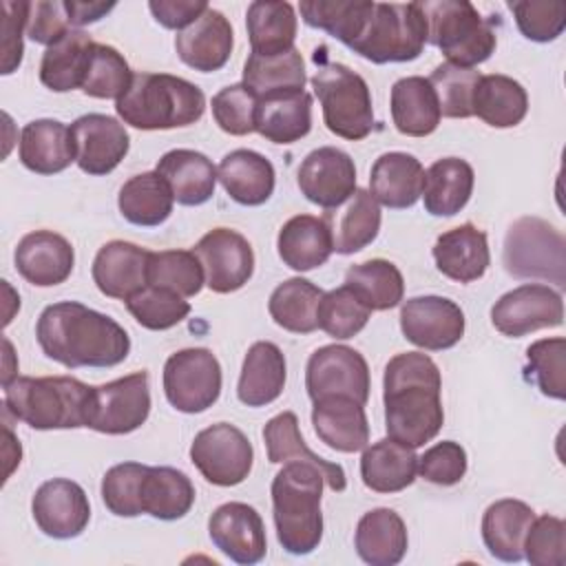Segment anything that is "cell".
<instances>
[{
	"label": "cell",
	"mask_w": 566,
	"mask_h": 566,
	"mask_svg": "<svg viewBox=\"0 0 566 566\" xmlns=\"http://www.w3.org/2000/svg\"><path fill=\"white\" fill-rule=\"evenodd\" d=\"M71 22L64 9V2H51V0H35L29 7L27 18V35L35 44L51 46L60 38H64L71 31Z\"/></svg>",
	"instance_id": "6125c7cd"
},
{
	"label": "cell",
	"mask_w": 566,
	"mask_h": 566,
	"mask_svg": "<svg viewBox=\"0 0 566 566\" xmlns=\"http://www.w3.org/2000/svg\"><path fill=\"white\" fill-rule=\"evenodd\" d=\"M172 190V197L181 206H201L214 195L217 168L199 150L175 148L161 155L155 168Z\"/></svg>",
	"instance_id": "1f68e13d"
},
{
	"label": "cell",
	"mask_w": 566,
	"mask_h": 566,
	"mask_svg": "<svg viewBox=\"0 0 566 566\" xmlns=\"http://www.w3.org/2000/svg\"><path fill=\"white\" fill-rule=\"evenodd\" d=\"M301 195L329 210L340 206L356 190L354 159L334 146H321L301 161L296 172Z\"/></svg>",
	"instance_id": "ac0fdd59"
},
{
	"label": "cell",
	"mask_w": 566,
	"mask_h": 566,
	"mask_svg": "<svg viewBox=\"0 0 566 566\" xmlns=\"http://www.w3.org/2000/svg\"><path fill=\"white\" fill-rule=\"evenodd\" d=\"M133 82V73L124 55L108 44L95 42L91 64L82 84L84 95L97 99H119Z\"/></svg>",
	"instance_id": "11a10c76"
},
{
	"label": "cell",
	"mask_w": 566,
	"mask_h": 566,
	"mask_svg": "<svg viewBox=\"0 0 566 566\" xmlns=\"http://www.w3.org/2000/svg\"><path fill=\"white\" fill-rule=\"evenodd\" d=\"M18 157L38 175H57L75 161L71 126L57 119H33L20 133Z\"/></svg>",
	"instance_id": "4316f807"
},
{
	"label": "cell",
	"mask_w": 566,
	"mask_h": 566,
	"mask_svg": "<svg viewBox=\"0 0 566 566\" xmlns=\"http://www.w3.org/2000/svg\"><path fill=\"white\" fill-rule=\"evenodd\" d=\"M473 168L460 157H442L424 172V210L433 217H453L471 199L473 192Z\"/></svg>",
	"instance_id": "f35d334b"
},
{
	"label": "cell",
	"mask_w": 566,
	"mask_h": 566,
	"mask_svg": "<svg viewBox=\"0 0 566 566\" xmlns=\"http://www.w3.org/2000/svg\"><path fill=\"white\" fill-rule=\"evenodd\" d=\"M212 544L237 564H259L268 551V537L261 515L243 502H226L208 520Z\"/></svg>",
	"instance_id": "d6986e66"
},
{
	"label": "cell",
	"mask_w": 566,
	"mask_h": 566,
	"mask_svg": "<svg viewBox=\"0 0 566 566\" xmlns=\"http://www.w3.org/2000/svg\"><path fill=\"white\" fill-rule=\"evenodd\" d=\"M195 504V486L190 478L172 467H148L142 478L139 506L142 513L172 522L181 520Z\"/></svg>",
	"instance_id": "ab89813d"
},
{
	"label": "cell",
	"mask_w": 566,
	"mask_h": 566,
	"mask_svg": "<svg viewBox=\"0 0 566 566\" xmlns=\"http://www.w3.org/2000/svg\"><path fill=\"white\" fill-rule=\"evenodd\" d=\"M431 252L436 268L447 279L458 283H471L482 279L491 263L486 232L469 221L442 232L436 239Z\"/></svg>",
	"instance_id": "d4e9b609"
},
{
	"label": "cell",
	"mask_w": 566,
	"mask_h": 566,
	"mask_svg": "<svg viewBox=\"0 0 566 566\" xmlns=\"http://www.w3.org/2000/svg\"><path fill=\"white\" fill-rule=\"evenodd\" d=\"M491 323L509 338H520L546 327H559L564 323L562 294L544 283H524L513 287L491 307Z\"/></svg>",
	"instance_id": "5bb4252c"
},
{
	"label": "cell",
	"mask_w": 566,
	"mask_h": 566,
	"mask_svg": "<svg viewBox=\"0 0 566 566\" xmlns=\"http://www.w3.org/2000/svg\"><path fill=\"white\" fill-rule=\"evenodd\" d=\"M148 285L166 287L184 298H190L197 296L206 285V274L192 250H161L150 252Z\"/></svg>",
	"instance_id": "681fc988"
},
{
	"label": "cell",
	"mask_w": 566,
	"mask_h": 566,
	"mask_svg": "<svg viewBox=\"0 0 566 566\" xmlns=\"http://www.w3.org/2000/svg\"><path fill=\"white\" fill-rule=\"evenodd\" d=\"M371 310L358 301V296L343 283L336 290H329L323 294L318 303V327L336 338V340H347L356 336L369 321Z\"/></svg>",
	"instance_id": "816d5d0a"
},
{
	"label": "cell",
	"mask_w": 566,
	"mask_h": 566,
	"mask_svg": "<svg viewBox=\"0 0 566 566\" xmlns=\"http://www.w3.org/2000/svg\"><path fill=\"white\" fill-rule=\"evenodd\" d=\"M345 285L371 312H385L396 307L405 294L402 274L387 259H369L352 265L345 272Z\"/></svg>",
	"instance_id": "7dc6e473"
},
{
	"label": "cell",
	"mask_w": 566,
	"mask_h": 566,
	"mask_svg": "<svg viewBox=\"0 0 566 566\" xmlns=\"http://www.w3.org/2000/svg\"><path fill=\"white\" fill-rule=\"evenodd\" d=\"M130 316L146 329L164 332L190 314V303L172 290L146 285L126 301Z\"/></svg>",
	"instance_id": "f5cc1de1"
},
{
	"label": "cell",
	"mask_w": 566,
	"mask_h": 566,
	"mask_svg": "<svg viewBox=\"0 0 566 566\" xmlns=\"http://www.w3.org/2000/svg\"><path fill=\"white\" fill-rule=\"evenodd\" d=\"M305 389L312 402L349 398L365 407L371 389L367 360L347 345H323L307 360Z\"/></svg>",
	"instance_id": "7c38bea8"
},
{
	"label": "cell",
	"mask_w": 566,
	"mask_h": 566,
	"mask_svg": "<svg viewBox=\"0 0 566 566\" xmlns=\"http://www.w3.org/2000/svg\"><path fill=\"white\" fill-rule=\"evenodd\" d=\"M305 82V62L296 49L270 57L250 53L243 64V84L254 93L259 102L268 97L303 93Z\"/></svg>",
	"instance_id": "b9f144b4"
},
{
	"label": "cell",
	"mask_w": 566,
	"mask_h": 566,
	"mask_svg": "<svg viewBox=\"0 0 566 566\" xmlns=\"http://www.w3.org/2000/svg\"><path fill=\"white\" fill-rule=\"evenodd\" d=\"M301 18L307 27L321 29L349 46L365 29L374 11V2L356 0H303L298 4Z\"/></svg>",
	"instance_id": "c3c4849f"
},
{
	"label": "cell",
	"mask_w": 566,
	"mask_h": 566,
	"mask_svg": "<svg viewBox=\"0 0 566 566\" xmlns=\"http://www.w3.org/2000/svg\"><path fill=\"white\" fill-rule=\"evenodd\" d=\"M124 124L139 130L184 128L203 117V91L170 73H135L128 91L115 102Z\"/></svg>",
	"instance_id": "3957f363"
},
{
	"label": "cell",
	"mask_w": 566,
	"mask_h": 566,
	"mask_svg": "<svg viewBox=\"0 0 566 566\" xmlns=\"http://www.w3.org/2000/svg\"><path fill=\"white\" fill-rule=\"evenodd\" d=\"M323 221L329 228L332 250L354 254L367 248L380 232V206L365 188H356L340 206L325 210Z\"/></svg>",
	"instance_id": "cb8c5ba5"
},
{
	"label": "cell",
	"mask_w": 566,
	"mask_h": 566,
	"mask_svg": "<svg viewBox=\"0 0 566 566\" xmlns=\"http://www.w3.org/2000/svg\"><path fill=\"white\" fill-rule=\"evenodd\" d=\"M276 250L281 261L296 272L321 268L334 252L327 223L323 217L314 214H296L287 219L279 230Z\"/></svg>",
	"instance_id": "e575fe53"
},
{
	"label": "cell",
	"mask_w": 566,
	"mask_h": 566,
	"mask_svg": "<svg viewBox=\"0 0 566 566\" xmlns=\"http://www.w3.org/2000/svg\"><path fill=\"white\" fill-rule=\"evenodd\" d=\"M323 294L325 292L312 281L292 276L274 287L268 301V312L283 329L292 334H312L318 329L316 312Z\"/></svg>",
	"instance_id": "bcb514c9"
},
{
	"label": "cell",
	"mask_w": 566,
	"mask_h": 566,
	"mask_svg": "<svg viewBox=\"0 0 566 566\" xmlns=\"http://www.w3.org/2000/svg\"><path fill=\"white\" fill-rule=\"evenodd\" d=\"M418 473L438 486H453L467 473V451L460 442L442 440L418 458Z\"/></svg>",
	"instance_id": "94428289"
},
{
	"label": "cell",
	"mask_w": 566,
	"mask_h": 566,
	"mask_svg": "<svg viewBox=\"0 0 566 566\" xmlns=\"http://www.w3.org/2000/svg\"><path fill=\"white\" fill-rule=\"evenodd\" d=\"M424 188V168L409 153H382L369 172V195L394 210L411 208Z\"/></svg>",
	"instance_id": "83f0119b"
},
{
	"label": "cell",
	"mask_w": 566,
	"mask_h": 566,
	"mask_svg": "<svg viewBox=\"0 0 566 566\" xmlns=\"http://www.w3.org/2000/svg\"><path fill=\"white\" fill-rule=\"evenodd\" d=\"M201 261L206 285L217 294L241 290L254 272V252L250 241L230 228H212L192 248Z\"/></svg>",
	"instance_id": "9a60e30c"
},
{
	"label": "cell",
	"mask_w": 566,
	"mask_h": 566,
	"mask_svg": "<svg viewBox=\"0 0 566 566\" xmlns=\"http://www.w3.org/2000/svg\"><path fill=\"white\" fill-rule=\"evenodd\" d=\"M210 106H212V117L223 133L237 135V137L254 133L259 99L243 82L223 86L212 97Z\"/></svg>",
	"instance_id": "6f0895ef"
},
{
	"label": "cell",
	"mask_w": 566,
	"mask_h": 566,
	"mask_svg": "<svg viewBox=\"0 0 566 566\" xmlns=\"http://www.w3.org/2000/svg\"><path fill=\"white\" fill-rule=\"evenodd\" d=\"M142 462H122L111 467L102 478V500L106 509L117 517H137L142 515L139 489L146 473Z\"/></svg>",
	"instance_id": "9f6ffc18"
},
{
	"label": "cell",
	"mask_w": 566,
	"mask_h": 566,
	"mask_svg": "<svg viewBox=\"0 0 566 566\" xmlns=\"http://www.w3.org/2000/svg\"><path fill=\"white\" fill-rule=\"evenodd\" d=\"M190 460L210 484L237 486L252 471L254 449L239 427L217 422L195 436Z\"/></svg>",
	"instance_id": "4fadbf2b"
},
{
	"label": "cell",
	"mask_w": 566,
	"mask_h": 566,
	"mask_svg": "<svg viewBox=\"0 0 566 566\" xmlns=\"http://www.w3.org/2000/svg\"><path fill=\"white\" fill-rule=\"evenodd\" d=\"M35 338L46 358L69 369L115 367L130 352V338L115 318L77 301L44 307Z\"/></svg>",
	"instance_id": "6da1fadb"
},
{
	"label": "cell",
	"mask_w": 566,
	"mask_h": 566,
	"mask_svg": "<svg viewBox=\"0 0 566 566\" xmlns=\"http://www.w3.org/2000/svg\"><path fill=\"white\" fill-rule=\"evenodd\" d=\"M312 128V95L292 93L261 99L254 130L272 144H294Z\"/></svg>",
	"instance_id": "f6af8a7d"
},
{
	"label": "cell",
	"mask_w": 566,
	"mask_h": 566,
	"mask_svg": "<svg viewBox=\"0 0 566 566\" xmlns=\"http://www.w3.org/2000/svg\"><path fill=\"white\" fill-rule=\"evenodd\" d=\"M64 9H66L71 27H84V24L97 22L106 13H111L115 9V2H77V0H69V2H64Z\"/></svg>",
	"instance_id": "03108f58"
},
{
	"label": "cell",
	"mask_w": 566,
	"mask_h": 566,
	"mask_svg": "<svg viewBox=\"0 0 566 566\" xmlns=\"http://www.w3.org/2000/svg\"><path fill=\"white\" fill-rule=\"evenodd\" d=\"M354 546L369 566H396L409 546L407 526L394 509H371L356 524Z\"/></svg>",
	"instance_id": "f546056e"
},
{
	"label": "cell",
	"mask_w": 566,
	"mask_h": 566,
	"mask_svg": "<svg viewBox=\"0 0 566 566\" xmlns=\"http://www.w3.org/2000/svg\"><path fill=\"white\" fill-rule=\"evenodd\" d=\"M528 111L526 88L502 73L482 75L473 93V115L493 128L517 126Z\"/></svg>",
	"instance_id": "ee69618b"
},
{
	"label": "cell",
	"mask_w": 566,
	"mask_h": 566,
	"mask_svg": "<svg viewBox=\"0 0 566 566\" xmlns=\"http://www.w3.org/2000/svg\"><path fill=\"white\" fill-rule=\"evenodd\" d=\"M29 7L31 2H2V75L13 73L22 62V33L27 31Z\"/></svg>",
	"instance_id": "be15d7a7"
},
{
	"label": "cell",
	"mask_w": 566,
	"mask_h": 566,
	"mask_svg": "<svg viewBox=\"0 0 566 566\" xmlns=\"http://www.w3.org/2000/svg\"><path fill=\"white\" fill-rule=\"evenodd\" d=\"M526 378L555 400L566 398V340L562 336L542 338L526 349Z\"/></svg>",
	"instance_id": "db71d44e"
},
{
	"label": "cell",
	"mask_w": 566,
	"mask_h": 566,
	"mask_svg": "<svg viewBox=\"0 0 566 566\" xmlns=\"http://www.w3.org/2000/svg\"><path fill=\"white\" fill-rule=\"evenodd\" d=\"M221 365L206 347H188L168 356L164 365L166 400L181 413H201L219 400Z\"/></svg>",
	"instance_id": "30bf717a"
},
{
	"label": "cell",
	"mask_w": 566,
	"mask_h": 566,
	"mask_svg": "<svg viewBox=\"0 0 566 566\" xmlns=\"http://www.w3.org/2000/svg\"><path fill=\"white\" fill-rule=\"evenodd\" d=\"M75 164L86 175H108L128 155L130 137L122 122L102 113H86L71 124Z\"/></svg>",
	"instance_id": "ffe728a7"
},
{
	"label": "cell",
	"mask_w": 566,
	"mask_h": 566,
	"mask_svg": "<svg viewBox=\"0 0 566 566\" xmlns=\"http://www.w3.org/2000/svg\"><path fill=\"white\" fill-rule=\"evenodd\" d=\"M148 259L150 250L115 239L97 250L91 274L104 296L128 301L148 285Z\"/></svg>",
	"instance_id": "603a6c76"
},
{
	"label": "cell",
	"mask_w": 566,
	"mask_h": 566,
	"mask_svg": "<svg viewBox=\"0 0 566 566\" xmlns=\"http://www.w3.org/2000/svg\"><path fill=\"white\" fill-rule=\"evenodd\" d=\"M285 378L287 365L279 345L259 340L243 358L237 396L245 407H265L283 394Z\"/></svg>",
	"instance_id": "d6a6232c"
},
{
	"label": "cell",
	"mask_w": 566,
	"mask_h": 566,
	"mask_svg": "<svg viewBox=\"0 0 566 566\" xmlns=\"http://www.w3.org/2000/svg\"><path fill=\"white\" fill-rule=\"evenodd\" d=\"M418 475V455L389 436L365 447L360 458L363 484L376 493H398L413 484Z\"/></svg>",
	"instance_id": "d590c367"
},
{
	"label": "cell",
	"mask_w": 566,
	"mask_h": 566,
	"mask_svg": "<svg viewBox=\"0 0 566 566\" xmlns=\"http://www.w3.org/2000/svg\"><path fill=\"white\" fill-rule=\"evenodd\" d=\"M95 42L88 33L80 29H71L55 44L46 46L40 60V82L55 91L69 93L73 88H82Z\"/></svg>",
	"instance_id": "74e56055"
},
{
	"label": "cell",
	"mask_w": 566,
	"mask_h": 566,
	"mask_svg": "<svg viewBox=\"0 0 566 566\" xmlns=\"http://www.w3.org/2000/svg\"><path fill=\"white\" fill-rule=\"evenodd\" d=\"M172 190L157 170L139 172L124 181L117 195L122 217L142 228L161 226L172 212Z\"/></svg>",
	"instance_id": "7bdbcfd3"
},
{
	"label": "cell",
	"mask_w": 566,
	"mask_h": 566,
	"mask_svg": "<svg viewBox=\"0 0 566 566\" xmlns=\"http://www.w3.org/2000/svg\"><path fill=\"white\" fill-rule=\"evenodd\" d=\"M314 433L329 449L356 453L369 442V422L363 405L349 398H323L312 407Z\"/></svg>",
	"instance_id": "4dcf8cb0"
},
{
	"label": "cell",
	"mask_w": 566,
	"mask_h": 566,
	"mask_svg": "<svg viewBox=\"0 0 566 566\" xmlns=\"http://www.w3.org/2000/svg\"><path fill=\"white\" fill-rule=\"evenodd\" d=\"M520 33L533 42H553L562 35L566 27V4L564 2H531L515 0L509 2Z\"/></svg>",
	"instance_id": "680465c9"
},
{
	"label": "cell",
	"mask_w": 566,
	"mask_h": 566,
	"mask_svg": "<svg viewBox=\"0 0 566 566\" xmlns=\"http://www.w3.org/2000/svg\"><path fill=\"white\" fill-rule=\"evenodd\" d=\"M533 520L535 511L522 500L504 497L493 502L484 511L480 526L486 551L500 562H520L524 557V537Z\"/></svg>",
	"instance_id": "836d02e7"
},
{
	"label": "cell",
	"mask_w": 566,
	"mask_h": 566,
	"mask_svg": "<svg viewBox=\"0 0 566 566\" xmlns=\"http://www.w3.org/2000/svg\"><path fill=\"white\" fill-rule=\"evenodd\" d=\"M232 46V24L221 11L212 7H208L190 27L181 29L175 38L179 60L199 73H214L223 69L230 60Z\"/></svg>",
	"instance_id": "7402d4cb"
},
{
	"label": "cell",
	"mask_w": 566,
	"mask_h": 566,
	"mask_svg": "<svg viewBox=\"0 0 566 566\" xmlns=\"http://www.w3.org/2000/svg\"><path fill=\"white\" fill-rule=\"evenodd\" d=\"M296 13L290 2L256 0L245 11V29L252 53L281 55L294 49L296 40Z\"/></svg>",
	"instance_id": "60d3db41"
},
{
	"label": "cell",
	"mask_w": 566,
	"mask_h": 566,
	"mask_svg": "<svg viewBox=\"0 0 566 566\" xmlns=\"http://www.w3.org/2000/svg\"><path fill=\"white\" fill-rule=\"evenodd\" d=\"M217 179L232 201L241 206H261L274 192L276 172L265 155L250 148H237L221 159Z\"/></svg>",
	"instance_id": "f1b7e54d"
},
{
	"label": "cell",
	"mask_w": 566,
	"mask_h": 566,
	"mask_svg": "<svg viewBox=\"0 0 566 566\" xmlns=\"http://www.w3.org/2000/svg\"><path fill=\"white\" fill-rule=\"evenodd\" d=\"M504 270L515 279H539L566 287V239L539 217H520L504 237Z\"/></svg>",
	"instance_id": "9c48e42d"
},
{
	"label": "cell",
	"mask_w": 566,
	"mask_h": 566,
	"mask_svg": "<svg viewBox=\"0 0 566 566\" xmlns=\"http://www.w3.org/2000/svg\"><path fill=\"white\" fill-rule=\"evenodd\" d=\"M323 122L336 137L360 142L374 128V106L367 82L340 62H325L312 75Z\"/></svg>",
	"instance_id": "ba28073f"
},
{
	"label": "cell",
	"mask_w": 566,
	"mask_h": 566,
	"mask_svg": "<svg viewBox=\"0 0 566 566\" xmlns=\"http://www.w3.org/2000/svg\"><path fill=\"white\" fill-rule=\"evenodd\" d=\"M263 440H265V449H268V460L272 464L310 462L323 473L325 484L334 493H340L347 489L345 469L336 462H329V460L316 455L305 444L301 429H298V418L294 411H281L274 418H270L263 427Z\"/></svg>",
	"instance_id": "484cf974"
},
{
	"label": "cell",
	"mask_w": 566,
	"mask_h": 566,
	"mask_svg": "<svg viewBox=\"0 0 566 566\" xmlns=\"http://www.w3.org/2000/svg\"><path fill=\"white\" fill-rule=\"evenodd\" d=\"M4 389V409L38 431L86 427L88 385L71 376H15Z\"/></svg>",
	"instance_id": "5b68a950"
},
{
	"label": "cell",
	"mask_w": 566,
	"mask_h": 566,
	"mask_svg": "<svg viewBox=\"0 0 566 566\" xmlns=\"http://www.w3.org/2000/svg\"><path fill=\"white\" fill-rule=\"evenodd\" d=\"M400 329L420 349H451L464 336V312L444 296H413L400 307Z\"/></svg>",
	"instance_id": "2e32d148"
},
{
	"label": "cell",
	"mask_w": 566,
	"mask_h": 566,
	"mask_svg": "<svg viewBox=\"0 0 566 566\" xmlns=\"http://www.w3.org/2000/svg\"><path fill=\"white\" fill-rule=\"evenodd\" d=\"M323 482L310 462H287L272 480L276 539L290 555H310L323 539Z\"/></svg>",
	"instance_id": "277c9868"
},
{
	"label": "cell",
	"mask_w": 566,
	"mask_h": 566,
	"mask_svg": "<svg viewBox=\"0 0 566 566\" xmlns=\"http://www.w3.org/2000/svg\"><path fill=\"white\" fill-rule=\"evenodd\" d=\"M420 9L427 20V42L438 46L449 64L473 69L495 51V20L482 18L469 0L420 2Z\"/></svg>",
	"instance_id": "8992f818"
},
{
	"label": "cell",
	"mask_w": 566,
	"mask_h": 566,
	"mask_svg": "<svg viewBox=\"0 0 566 566\" xmlns=\"http://www.w3.org/2000/svg\"><path fill=\"white\" fill-rule=\"evenodd\" d=\"M150 413L148 374L135 371L93 387L86 407V427L106 436H124L139 429Z\"/></svg>",
	"instance_id": "8fae6325"
},
{
	"label": "cell",
	"mask_w": 566,
	"mask_h": 566,
	"mask_svg": "<svg viewBox=\"0 0 566 566\" xmlns=\"http://www.w3.org/2000/svg\"><path fill=\"white\" fill-rule=\"evenodd\" d=\"M38 528L53 539L77 537L91 520V504L84 489L66 478H53L38 486L31 500Z\"/></svg>",
	"instance_id": "e0dca14e"
},
{
	"label": "cell",
	"mask_w": 566,
	"mask_h": 566,
	"mask_svg": "<svg viewBox=\"0 0 566 566\" xmlns=\"http://www.w3.org/2000/svg\"><path fill=\"white\" fill-rule=\"evenodd\" d=\"M18 274L35 287H53L64 283L75 265V252L66 237L53 230H35L24 234L13 252Z\"/></svg>",
	"instance_id": "44dd1931"
},
{
	"label": "cell",
	"mask_w": 566,
	"mask_h": 566,
	"mask_svg": "<svg viewBox=\"0 0 566 566\" xmlns=\"http://www.w3.org/2000/svg\"><path fill=\"white\" fill-rule=\"evenodd\" d=\"M148 9L153 18L166 29H186L190 27L206 9L203 0H150Z\"/></svg>",
	"instance_id": "e7e4bbea"
},
{
	"label": "cell",
	"mask_w": 566,
	"mask_h": 566,
	"mask_svg": "<svg viewBox=\"0 0 566 566\" xmlns=\"http://www.w3.org/2000/svg\"><path fill=\"white\" fill-rule=\"evenodd\" d=\"M440 389V369L427 354H396L382 376L387 436L411 449L431 442L444 422Z\"/></svg>",
	"instance_id": "7a4b0ae2"
},
{
	"label": "cell",
	"mask_w": 566,
	"mask_h": 566,
	"mask_svg": "<svg viewBox=\"0 0 566 566\" xmlns=\"http://www.w3.org/2000/svg\"><path fill=\"white\" fill-rule=\"evenodd\" d=\"M427 44V20L420 2H374L363 33L349 44L354 53L374 62H411Z\"/></svg>",
	"instance_id": "52a82bcc"
},
{
	"label": "cell",
	"mask_w": 566,
	"mask_h": 566,
	"mask_svg": "<svg viewBox=\"0 0 566 566\" xmlns=\"http://www.w3.org/2000/svg\"><path fill=\"white\" fill-rule=\"evenodd\" d=\"M524 557L533 566H564L566 564V524L555 515H539L526 531Z\"/></svg>",
	"instance_id": "91938a15"
},
{
	"label": "cell",
	"mask_w": 566,
	"mask_h": 566,
	"mask_svg": "<svg viewBox=\"0 0 566 566\" xmlns=\"http://www.w3.org/2000/svg\"><path fill=\"white\" fill-rule=\"evenodd\" d=\"M480 71L455 64H438L427 77L436 91L440 115L453 119H467L473 115V93L480 82Z\"/></svg>",
	"instance_id": "f907efd6"
},
{
	"label": "cell",
	"mask_w": 566,
	"mask_h": 566,
	"mask_svg": "<svg viewBox=\"0 0 566 566\" xmlns=\"http://www.w3.org/2000/svg\"><path fill=\"white\" fill-rule=\"evenodd\" d=\"M391 119L398 133L407 137H427L440 124V106L427 77H400L391 86Z\"/></svg>",
	"instance_id": "8d00e7d4"
}]
</instances>
